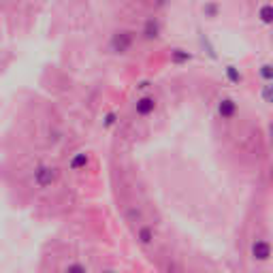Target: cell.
Wrapping results in <instances>:
<instances>
[{"label": "cell", "instance_id": "obj_6", "mask_svg": "<svg viewBox=\"0 0 273 273\" xmlns=\"http://www.w3.org/2000/svg\"><path fill=\"white\" fill-rule=\"evenodd\" d=\"M143 36H145V39H158V36H160V22L156 20V17H150V20L145 22Z\"/></svg>", "mask_w": 273, "mask_h": 273}, {"label": "cell", "instance_id": "obj_10", "mask_svg": "<svg viewBox=\"0 0 273 273\" xmlns=\"http://www.w3.org/2000/svg\"><path fill=\"white\" fill-rule=\"evenodd\" d=\"M224 71H226V77H229V79L233 81V84H241V81H243L241 71H239L237 66H235V64H229V66H226Z\"/></svg>", "mask_w": 273, "mask_h": 273}, {"label": "cell", "instance_id": "obj_8", "mask_svg": "<svg viewBox=\"0 0 273 273\" xmlns=\"http://www.w3.org/2000/svg\"><path fill=\"white\" fill-rule=\"evenodd\" d=\"M258 20L265 26H273V5H260L258 7Z\"/></svg>", "mask_w": 273, "mask_h": 273}, {"label": "cell", "instance_id": "obj_2", "mask_svg": "<svg viewBox=\"0 0 273 273\" xmlns=\"http://www.w3.org/2000/svg\"><path fill=\"white\" fill-rule=\"evenodd\" d=\"M132 41H134V34L130 30H117V32L111 34V41H109V45H111V51L126 53V51L132 47Z\"/></svg>", "mask_w": 273, "mask_h": 273}, {"label": "cell", "instance_id": "obj_17", "mask_svg": "<svg viewBox=\"0 0 273 273\" xmlns=\"http://www.w3.org/2000/svg\"><path fill=\"white\" fill-rule=\"evenodd\" d=\"M271 179H273V167H271Z\"/></svg>", "mask_w": 273, "mask_h": 273}, {"label": "cell", "instance_id": "obj_14", "mask_svg": "<svg viewBox=\"0 0 273 273\" xmlns=\"http://www.w3.org/2000/svg\"><path fill=\"white\" fill-rule=\"evenodd\" d=\"M64 273H88V269L81 262H71V265H66Z\"/></svg>", "mask_w": 273, "mask_h": 273}, {"label": "cell", "instance_id": "obj_5", "mask_svg": "<svg viewBox=\"0 0 273 273\" xmlns=\"http://www.w3.org/2000/svg\"><path fill=\"white\" fill-rule=\"evenodd\" d=\"M156 111V98L154 96H139L134 101V113L139 117H148Z\"/></svg>", "mask_w": 273, "mask_h": 273}, {"label": "cell", "instance_id": "obj_11", "mask_svg": "<svg viewBox=\"0 0 273 273\" xmlns=\"http://www.w3.org/2000/svg\"><path fill=\"white\" fill-rule=\"evenodd\" d=\"M192 60V53H188L186 49H173V62H177V64H184V62Z\"/></svg>", "mask_w": 273, "mask_h": 273}, {"label": "cell", "instance_id": "obj_4", "mask_svg": "<svg viewBox=\"0 0 273 273\" xmlns=\"http://www.w3.org/2000/svg\"><path fill=\"white\" fill-rule=\"evenodd\" d=\"M216 111L222 120H233V117L237 115V103H235V98H231V96H222L220 101L216 103Z\"/></svg>", "mask_w": 273, "mask_h": 273}, {"label": "cell", "instance_id": "obj_12", "mask_svg": "<svg viewBox=\"0 0 273 273\" xmlns=\"http://www.w3.org/2000/svg\"><path fill=\"white\" fill-rule=\"evenodd\" d=\"M258 75L267 81V84H273V64H260Z\"/></svg>", "mask_w": 273, "mask_h": 273}, {"label": "cell", "instance_id": "obj_13", "mask_svg": "<svg viewBox=\"0 0 273 273\" xmlns=\"http://www.w3.org/2000/svg\"><path fill=\"white\" fill-rule=\"evenodd\" d=\"M260 98H262L265 103L273 105V84H267V86L260 88Z\"/></svg>", "mask_w": 273, "mask_h": 273}, {"label": "cell", "instance_id": "obj_16", "mask_svg": "<svg viewBox=\"0 0 273 273\" xmlns=\"http://www.w3.org/2000/svg\"><path fill=\"white\" fill-rule=\"evenodd\" d=\"M115 124V113H107L105 117V128H109V126H113Z\"/></svg>", "mask_w": 273, "mask_h": 273}, {"label": "cell", "instance_id": "obj_1", "mask_svg": "<svg viewBox=\"0 0 273 273\" xmlns=\"http://www.w3.org/2000/svg\"><path fill=\"white\" fill-rule=\"evenodd\" d=\"M32 177H34V184L39 188H49L58 181V169L49 167V165H41V167L34 169Z\"/></svg>", "mask_w": 273, "mask_h": 273}, {"label": "cell", "instance_id": "obj_7", "mask_svg": "<svg viewBox=\"0 0 273 273\" xmlns=\"http://www.w3.org/2000/svg\"><path fill=\"white\" fill-rule=\"evenodd\" d=\"M88 162H90V156L86 152H77L75 156L71 158V162H69V167H71V171H79V169H86L88 167Z\"/></svg>", "mask_w": 273, "mask_h": 273}, {"label": "cell", "instance_id": "obj_9", "mask_svg": "<svg viewBox=\"0 0 273 273\" xmlns=\"http://www.w3.org/2000/svg\"><path fill=\"white\" fill-rule=\"evenodd\" d=\"M136 239H139L143 245H150L154 241V229L152 226H141V229L136 231Z\"/></svg>", "mask_w": 273, "mask_h": 273}, {"label": "cell", "instance_id": "obj_3", "mask_svg": "<svg viewBox=\"0 0 273 273\" xmlns=\"http://www.w3.org/2000/svg\"><path fill=\"white\" fill-rule=\"evenodd\" d=\"M250 254H252L254 260L267 262L273 256V248H271V243L267 239H256V241H252V245H250Z\"/></svg>", "mask_w": 273, "mask_h": 273}, {"label": "cell", "instance_id": "obj_15", "mask_svg": "<svg viewBox=\"0 0 273 273\" xmlns=\"http://www.w3.org/2000/svg\"><path fill=\"white\" fill-rule=\"evenodd\" d=\"M218 11H220V5H214V3H212V5H205V7H203V13L209 15V17H216Z\"/></svg>", "mask_w": 273, "mask_h": 273}]
</instances>
